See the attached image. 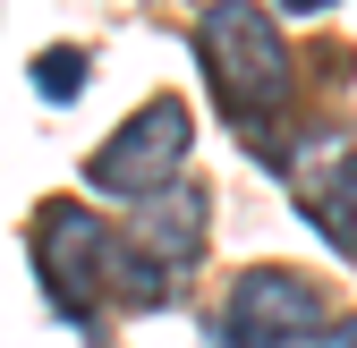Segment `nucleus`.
Wrapping results in <instances>:
<instances>
[{"instance_id":"nucleus-1","label":"nucleus","mask_w":357,"mask_h":348,"mask_svg":"<svg viewBox=\"0 0 357 348\" xmlns=\"http://www.w3.org/2000/svg\"><path fill=\"white\" fill-rule=\"evenodd\" d=\"M196 60H204L221 119H238V127H255L264 111L289 102V42L264 0H213L196 17Z\"/></svg>"},{"instance_id":"nucleus-2","label":"nucleus","mask_w":357,"mask_h":348,"mask_svg":"<svg viewBox=\"0 0 357 348\" xmlns=\"http://www.w3.org/2000/svg\"><path fill=\"white\" fill-rule=\"evenodd\" d=\"M188 145H196V111L178 94H153L119 136H102L94 153H85V187L137 212L145 196H162V187L188 179Z\"/></svg>"},{"instance_id":"nucleus-3","label":"nucleus","mask_w":357,"mask_h":348,"mask_svg":"<svg viewBox=\"0 0 357 348\" xmlns=\"http://www.w3.org/2000/svg\"><path fill=\"white\" fill-rule=\"evenodd\" d=\"M111 255H119V230L94 204H43L34 212V272L52 289V306L85 331H94L102 297H111Z\"/></svg>"},{"instance_id":"nucleus-4","label":"nucleus","mask_w":357,"mask_h":348,"mask_svg":"<svg viewBox=\"0 0 357 348\" xmlns=\"http://www.w3.org/2000/svg\"><path fill=\"white\" fill-rule=\"evenodd\" d=\"M324 323H332L324 289L306 272H289V264H255L221 297V340L230 348H306Z\"/></svg>"},{"instance_id":"nucleus-5","label":"nucleus","mask_w":357,"mask_h":348,"mask_svg":"<svg viewBox=\"0 0 357 348\" xmlns=\"http://www.w3.org/2000/svg\"><path fill=\"white\" fill-rule=\"evenodd\" d=\"M281 170H289L298 212H306L340 255H357V145H349V136H306Z\"/></svg>"},{"instance_id":"nucleus-6","label":"nucleus","mask_w":357,"mask_h":348,"mask_svg":"<svg viewBox=\"0 0 357 348\" xmlns=\"http://www.w3.org/2000/svg\"><path fill=\"white\" fill-rule=\"evenodd\" d=\"M137 246L153 255V264L178 280V272H188L196 264V246H204V187H188V179H178V187H162V196H145L137 204Z\"/></svg>"},{"instance_id":"nucleus-7","label":"nucleus","mask_w":357,"mask_h":348,"mask_svg":"<svg viewBox=\"0 0 357 348\" xmlns=\"http://www.w3.org/2000/svg\"><path fill=\"white\" fill-rule=\"evenodd\" d=\"M34 85H43V94H60V102H68L77 85H85V60H77V52H60V60H43V68H34Z\"/></svg>"},{"instance_id":"nucleus-8","label":"nucleus","mask_w":357,"mask_h":348,"mask_svg":"<svg viewBox=\"0 0 357 348\" xmlns=\"http://www.w3.org/2000/svg\"><path fill=\"white\" fill-rule=\"evenodd\" d=\"M306 348H357V315H340V323H324V331L306 340Z\"/></svg>"},{"instance_id":"nucleus-9","label":"nucleus","mask_w":357,"mask_h":348,"mask_svg":"<svg viewBox=\"0 0 357 348\" xmlns=\"http://www.w3.org/2000/svg\"><path fill=\"white\" fill-rule=\"evenodd\" d=\"M289 9H324V0H289Z\"/></svg>"}]
</instances>
